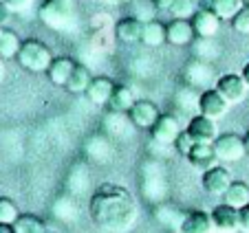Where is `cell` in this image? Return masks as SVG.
<instances>
[{"label":"cell","mask_w":249,"mask_h":233,"mask_svg":"<svg viewBox=\"0 0 249 233\" xmlns=\"http://www.w3.org/2000/svg\"><path fill=\"white\" fill-rule=\"evenodd\" d=\"M0 233H16L14 224H0Z\"/></svg>","instance_id":"obj_35"},{"label":"cell","mask_w":249,"mask_h":233,"mask_svg":"<svg viewBox=\"0 0 249 233\" xmlns=\"http://www.w3.org/2000/svg\"><path fill=\"white\" fill-rule=\"evenodd\" d=\"M243 7V0H201V9L212 11L221 20H231Z\"/></svg>","instance_id":"obj_18"},{"label":"cell","mask_w":249,"mask_h":233,"mask_svg":"<svg viewBox=\"0 0 249 233\" xmlns=\"http://www.w3.org/2000/svg\"><path fill=\"white\" fill-rule=\"evenodd\" d=\"M14 229H16V233H47L44 222L31 214L18 216V220L14 222Z\"/></svg>","instance_id":"obj_25"},{"label":"cell","mask_w":249,"mask_h":233,"mask_svg":"<svg viewBox=\"0 0 249 233\" xmlns=\"http://www.w3.org/2000/svg\"><path fill=\"white\" fill-rule=\"evenodd\" d=\"M135 200L124 187L102 185L90 198V218L108 231H124L135 220Z\"/></svg>","instance_id":"obj_1"},{"label":"cell","mask_w":249,"mask_h":233,"mask_svg":"<svg viewBox=\"0 0 249 233\" xmlns=\"http://www.w3.org/2000/svg\"><path fill=\"white\" fill-rule=\"evenodd\" d=\"M231 27L240 35H249V7H243L238 14L231 18Z\"/></svg>","instance_id":"obj_29"},{"label":"cell","mask_w":249,"mask_h":233,"mask_svg":"<svg viewBox=\"0 0 249 233\" xmlns=\"http://www.w3.org/2000/svg\"><path fill=\"white\" fill-rule=\"evenodd\" d=\"M18 64L22 68H27L29 73H47L49 66L53 62V53L40 40H24L20 47L18 55H16Z\"/></svg>","instance_id":"obj_2"},{"label":"cell","mask_w":249,"mask_h":233,"mask_svg":"<svg viewBox=\"0 0 249 233\" xmlns=\"http://www.w3.org/2000/svg\"><path fill=\"white\" fill-rule=\"evenodd\" d=\"M212 222H214V227L218 229V231H225V233H231L238 229V209H234V207H230L227 202H223V205H216L214 209H212Z\"/></svg>","instance_id":"obj_15"},{"label":"cell","mask_w":249,"mask_h":233,"mask_svg":"<svg viewBox=\"0 0 249 233\" xmlns=\"http://www.w3.org/2000/svg\"><path fill=\"white\" fill-rule=\"evenodd\" d=\"M165 33H168V42L172 47H188L194 40V27L192 20H183V18H174L172 22L165 24Z\"/></svg>","instance_id":"obj_12"},{"label":"cell","mask_w":249,"mask_h":233,"mask_svg":"<svg viewBox=\"0 0 249 233\" xmlns=\"http://www.w3.org/2000/svg\"><path fill=\"white\" fill-rule=\"evenodd\" d=\"M221 18L212 14L207 9H196L192 16V27H194V33L196 37H203V40H214L216 33L221 31Z\"/></svg>","instance_id":"obj_11"},{"label":"cell","mask_w":249,"mask_h":233,"mask_svg":"<svg viewBox=\"0 0 249 233\" xmlns=\"http://www.w3.org/2000/svg\"><path fill=\"white\" fill-rule=\"evenodd\" d=\"M0 77H2V60H0Z\"/></svg>","instance_id":"obj_39"},{"label":"cell","mask_w":249,"mask_h":233,"mask_svg":"<svg viewBox=\"0 0 249 233\" xmlns=\"http://www.w3.org/2000/svg\"><path fill=\"white\" fill-rule=\"evenodd\" d=\"M5 2L11 7V11H24L33 0H5Z\"/></svg>","instance_id":"obj_33"},{"label":"cell","mask_w":249,"mask_h":233,"mask_svg":"<svg viewBox=\"0 0 249 233\" xmlns=\"http://www.w3.org/2000/svg\"><path fill=\"white\" fill-rule=\"evenodd\" d=\"M90 82H93L90 70L86 68V66L77 64L75 68H73V73H71V77H69V82H66L64 88L69 90V93H86V88H89Z\"/></svg>","instance_id":"obj_22"},{"label":"cell","mask_w":249,"mask_h":233,"mask_svg":"<svg viewBox=\"0 0 249 233\" xmlns=\"http://www.w3.org/2000/svg\"><path fill=\"white\" fill-rule=\"evenodd\" d=\"M141 33H143V22L139 18H122L117 24H115V37L124 44H135L141 42Z\"/></svg>","instance_id":"obj_13"},{"label":"cell","mask_w":249,"mask_h":233,"mask_svg":"<svg viewBox=\"0 0 249 233\" xmlns=\"http://www.w3.org/2000/svg\"><path fill=\"white\" fill-rule=\"evenodd\" d=\"M243 5H245V7H249V0H243Z\"/></svg>","instance_id":"obj_41"},{"label":"cell","mask_w":249,"mask_h":233,"mask_svg":"<svg viewBox=\"0 0 249 233\" xmlns=\"http://www.w3.org/2000/svg\"><path fill=\"white\" fill-rule=\"evenodd\" d=\"M181 134V128H179V119L174 115H161L157 119V123L150 128V136L155 143L159 145H174L177 136Z\"/></svg>","instance_id":"obj_8"},{"label":"cell","mask_w":249,"mask_h":233,"mask_svg":"<svg viewBox=\"0 0 249 233\" xmlns=\"http://www.w3.org/2000/svg\"><path fill=\"white\" fill-rule=\"evenodd\" d=\"M181 233H214V222L207 211H190L181 222Z\"/></svg>","instance_id":"obj_17"},{"label":"cell","mask_w":249,"mask_h":233,"mask_svg":"<svg viewBox=\"0 0 249 233\" xmlns=\"http://www.w3.org/2000/svg\"><path fill=\"white\" fill-rule=\"evenodd\" d=\"M231 183L234 181H231L230 169L223 167V165H214V167L205 169L203 178H201L203 189H205L210 196H225V191L230 189Z\"/></svg>","instance_id":"obj_6"},{"label":"cell","mask_w":249,"mask_h":233,"mask_svg":"<svg viewBox=\"0 0 249 233\" xmlns=\"http://www.w3.org/2000/svg\"><path fill=\"white\" fill-rule=\"evenodd\" d=\"M185 159L190 161V165L196 169H210L214 167V163H216V152H214V145L212 143H194L192 150L188 152V156Z\"/></svg>","instance_id":"obj_14"},{"label":"cell","mask_w":249,"mask_h":233,"mask_svg":"<svg viewBox=\"0 0 249 233\" xmlns=\"http://www.w3.org/2000/svg\"><path fill=\"white\" fill-rule=\"evenodd\" d=\"M11 16H14V11H11V7L7 5L5 0H0V27H5V24L11 20Z\"/></svg>","instance_id":"obj_32"},{"label":"cell","mask_w":249,"mask_h":233,"mask_svg":"<svg viewBox=\"0 0 249 233\" xmlns=\"http://www.w3.org/2000/svg\"><path fill=\"white\" fill-rule=\"evenodd\" d=\"M108 2H113V5H119V2H126V0H108Z\"/></svg>","instance_id":"obj_38"},{"label":"cell","mask_w":249,"mask_h":233,"mask_svg":"<svg viewBox=\"0 0 249 233\" xmlns=\"http://www.w3.org/2000/svg\"><path fill=\"white\" fill-rule=\"evenodd\" d=\"M214 88H216L218 93L227 99V103L231 106V103H240L245 97H247L249 86L245 84L243 75L225 73V75H221V77H218V82H216V86H214Z\"/></svg>","instance_id":"obj_5"},{"label":"cell","mask_w":249,"mask_h":233,"mask_svg":"<svg viewBox=\"0 0 249 233\" xmlns=\"http://www.w3.org/2000/svg\"><path fill=\"white\" fill-rule=\"evenodd\" d=\"M225 202L230 207H234V209H243V207L249 205V187L245 185V183H231L230 189L225 191Z\"/></svg>","instance_id":"obj_23"},{"label":"cell","mask_w":249,"mask_h":233,"mask_svg":"<svg viewBox=\"0 0 249 233\" xmlns=\"http://www.w3.org/2000/svg\"><path fill=\"white\" fill-rule=\"evenodd\" d=\"M75 66L77 64L71 60V57H53L51 66H49V70H47L49 82L55 86H66V82H69V77Z\"/></svg>","instance_id":"obj_19"},{"label":"cell","mask_w":249,"mask_h":233,"mask_svg":"<svg viewBox=\"0 0 249 233\" xmlns=\"http://www.w3.org/2000/svg\"><path fill=\"white\" fill-rule=\"evenodd\" d=\"M150 2L157 11H170V7L174 5V0H150Z\"/></svg>","instance_id":"obj_34"},{"label":"cell","mask_w":249,"mask_h":233,"mask_svg":"<svg viewBox=\"0 0 249 233\" xmlns=\"http://www.w3.org/2000/svg\"><path fill=\"white\" fill-rule=\"evenodd\" d=\"M53 211H55L57 218L66 220V222H73V220L77 218V207L71 198H60V200L55 202V207H53Z\"/></svg>","instance_id":"obj_26"},{"label":"cell","mask_w":249,"mask_h":233,"mask_svg":"<svg viewBox=\"0 0 249 233\" xmlns=\"http://www.w3.org/2000/svg\"><path fill=\"white\" fill-rule=\"evenodd\" d=\"M20 47H22V42L18 40V35H16L14 31H9V29H5V33L0 37V60H11V57H16Z\"/></svg>","instance_id":"obj_24"},{"label":"cell","mask_w":249,"mask_h":233,"mask_svg":"<svg viewBox=\"0 0 249 233\" xmlns=\"http://www.w3.org/2000/svg\"><path fill=\"white\" fill-rule=\"evenodd\" d=\"M159 116H161L159 115V108H157L152 101H148V99H137L135 106H132L130 112H128V119L132 121V126L148 128V130L155 126Z\"/></svg>","instance_id":"obj_10"},{"label":"cell","mask_w":249,"mask_h":233,"mask_svg":"<svg viewBox=\"0 0 249 233\" xmlns=\"http://www.w3.org/2000/svg\"><path fill=\"white\" fill-rule=\"evenodd\" d=\"M141 42L146 47L155 49L161 47L163 42H168V33H165V24L159 20H150V22H143V33H141Z\"/></svg>","instance_id":"obj_20"},{"label":"cell","mask_w":249,"mask_h":233,"mask_svg":"<svg viewBox=\"0 0 249 233\" xmlns=\"http://www.w3.org/2000/svg\"><path fill=\"white\" fill-rule=\"evenodd\" d=\"M113 90H115L113 80H108V77H93V82L86 88V97L95 106H106L110 101V97H113Z\"/></svg>","instance_id":"obj_16"},{"label":"cell","mask_w":249,"mask_h":233,"mask_svg":"<svg viewBox=\"0 0 249 233\" xmlns=\"http://www.w3.org/2000/svg\"><path fill=\"white\" fill-rule=\"evenodd\" d=\"M238 231L249 233V205L238 209Z\"/></svg>","instance_id":"obj_31"},{"label":"cell","mask_w":249,"mask_h":233,"mask_svg":"<svg viewBox=\"0 0 249 233\" xmlns=\"http://www.w3.org/2000/svg\"><path fill=\"white\" fill-rule=\"evenodd\" d=\"M71 16H73V7H71V0H44L40 5V18L47 27L62 31V29L69 27Z\"/></svg>","instance_id":"obj_3"},{"label":"cell","mask_w":249,"mask_h":233,"mask_svg":"<svg viewBox=\"0 0 249 233\" xmlns=\"http://www.w3.org/2000/svg\"><path fill=\"white\" fill-rule=\"evenodd\" d=\"M192 145H194V141H192V136L188 134L185 130H181V134L177 136V141H174V148L179 150L183 156H188V152L192 150Z\"/></svg>","instance_id":"obj_30"},{"label":"cell","mask_w":249,"mask_h":233,"mask_svg":"<svg viewBox=\"0 0 249 233\" xmlns=\"http://www.w3.org/2000/svg\"><path fill=\"white\" fill-rule=\"evenodd\" d=\"M214 152H216V159L223 161V163H236L247 154V145H245V139L238 134H221L216 141H214Z\"/></svg>","instance_id":"obj_4"},{"label":"cell","mask_w":249,"mask_h":233,"mask_svg":"<svg viewBox=\"0 0 249 233\" xmlns=\"http://www.w3.org/2000/svg\"><path fill=\"white\" fill-rule=\"evenodd\" d=\"M2 33H5V27H0V37H2Z\"/></svg>","instance_id":"obj_40"},{"label":"cell","mask_w":249,"mask_h":233,"mask_svg":"<svg viewBox=\"0 0 249 233\" xmlns=\"http://www.w3.org/2000/svg\"><path fill=\"white\" fill-rule=\"evenodd\" d=\"M18 207L9 198H0V224H14L18 220Z\"/></svg>","instance_id":"obj_27"},{"label":"cell","mask_w":249,"mask_h":233,"mask_svg":"<svg viewBox=\"0 0 249 233\" xmlns=\"http://www.w3.org/2000/svg\"><path fill=\"white\" fill-rule=\"evenodd\" d=\"M243 139H245V145H247V152H249V130H247V134H245Z\"/></svg>","instance_id":"obj_37"},{"label":"cell","mask_w":249,"mask_h":233,"mask_svg":"<svg viewBox=\"0 0 249 233\" xmlns=\"http://www.w3.org/2000/svg\"><path fill=\"white\" fill-rule=\"evenodd\" d=\"M135 93H132L128 86H115V90H113V97H110V101H108V106H110V110L115 112V115H124V112H130V108L135 106Z\"/></svg>","instance_id":"obj_21"},{"label":"cell","mask_w":249,"mask_h":233,"mask_svg":"<svg viewBox=\"0 0 249 233\" xmlns=\"http://www.w3.org/2000/svg\"><path fill=\"white\" fill-rule=\"evenodd\" d=\"M240 75H243V80H245V84H247V86H249V62H247V64H245V66H243V73H240Z\"/></svg>","instance_id":"obj_36"},{"label":"cell","mask_w":249,"mask_h":233,"mask_svg":"<svg viewBox=\"0 0 249 233\" xmlns=\"http://www.w3.org/2000/svg\"><path fill=\"white\" fill-rule=\"evenodd\" d=\"M185 132L192 136L194 143H214V141L218 139L216 121L210 119V116H205V115H194L192 119H190Z\"/></svg>","instance_id":"obj_7"},{"label":"cell","mask_w":249,"mask_h":233,"mask_svg":"<svg viewBox=\"0 0 249 233\" xmlns=\"http://www.w3.org/2000/svg\"><path fill=\"white\" fill-rule=\"evenodd\" d=\"M227 108H230V103H227V99L216 88L203 90L201 97H198V115H205L210 119H214V121L225 115Z\"/></svg>","instance_id":"obj_9"},{"label":"cell","mask_w":249,"mask_h":233,"mask_svg":"<svg viewBox=\"0 0 249 233\" xmlns=\"http://www.w3.org/2000/svg\"><path fill=\"white\" fill-rule=\"evenodd\" d=\"M194 11H196V2L194 0H174V5L170 7V14L174 16V18H192Z\"/></svg>","instance_id":"obj_28"}]
</instances>
